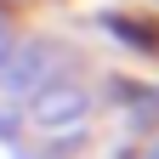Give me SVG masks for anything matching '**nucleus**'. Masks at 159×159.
<instances>
[{
	"mask_svg": "<svg viewBox=\"0 0 159 159\" xmlns=\"http://www.w3.org/2000/svg\"><path fill=\"white\" fill-rule=\"evenodd\" d=\"M74 114H85V97H74V91H63V97H46V102L34 108V119H40V125H68Z\"/></svg>",
	"mask_w": 159,
	"mask_h": 159,
	"instance_id": "1",
	"label": "nucleus"
}]
</instances>
